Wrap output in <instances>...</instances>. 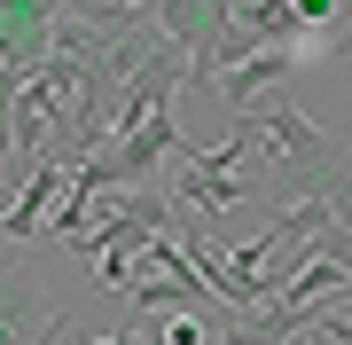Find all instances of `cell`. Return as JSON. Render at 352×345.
Instances as JSON below:
<instances>
[{
	"instance_id": "cell-3",
	"label": "cell",
	"mask_w": 352,
	"mask_h": 345,
	"mask_svg": "<svg viewBox=\"0 0 352 345\" xmlns=\"http://www.w3.org/2000/svg\"><path fill=\"white\" fill-rule=\"evenodd\" d=\"M55 24H63L55 8H8V55H0V79H8V94H16V87H32V79L55 63Z\"/></svg>"
},
{
	"instance_id": "cell-4",
	"label": "cell",
	"mask_w": 352,
	"mask_h": 345,
	"mask_svg": "<svg viewBox=\"0 0 352 345\" xmlns=\"http://www.w3.org/2000/svg\"><path fill=\"white\" fill-rule=\"evenodd\" d=\"M63 196H71V165H55V157H39V173H32L24 189L8 196V251H32L39 220H55V212H63Z\"/></svg>"
},
{
	"instance_id": "cell-1",
	"label": "cell",
	"mask_w": 352,
	"mask_h": 345,
	"mask_svg": "<svg viewBox=\"0 0 352 345\" xmlns=\"http://www.w3.org/2000/svg\"><path fill=\"white\" fill-rule=\"evenodd\" d=\"M251 126L266 134V149H274L282 212H289V205H314L329 180H344V141H337V134H321L305 110H289V103H258V110H251Z\"/></svg>"
},
{
	"instance_id": "cell-2",
	"label": "cell",
	"mask_w": 352,
	"mask_h": 345,
	"mask_svg": "<svg viewBox=\"0 0 352 345\" xmlns=\"http://www.w3.org/2000/svg\"><path fill=\"white\" fill-rule=\"evenodd\" d=\"M227 16H235L227 0H164V8H157V32L173 39V48L196 63V79H204V71H212V55H219Z\"/></svg>"
},
{
	"instance_id": "cell-5",
	"label": "cell",
	"mask_w": 352,
	"mask_h": 345,
	"mask_svg": "<svg viewBox=\"0 0 352 345\" xmlns=\"http://www.w3.org/2000/svg\"><path fill=\"white\" fill-rule=\"evenodd\" d=\"M305 48H314V39H305ZM305 48H266L258 63H243V71H227V79H219V103L235 110V118H251V110L266 103V87H282V79H289V71L305 63Z\"/></svg>"
}]
</instances>
